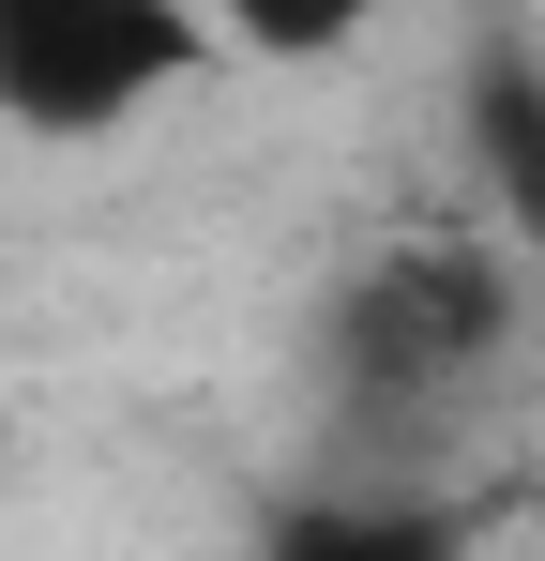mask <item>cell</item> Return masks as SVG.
Wrapping results in <instances>:
<instances>
[{
    "label": "cell",
    "instance_id": "4",
    "mask_svg": "<svg viewBox=\"0 0 545 561\" xmlns=\"http://www.w3.org/2000/svg\"><path fill=\"white\" fill-rule=\"evenodd\" d=\"M272 561H454V547H440V516H409V501H318V516H288Z\"/></svg>",
    "mask_w": 545,
    "mask_h": 561
},
{
    "label": "cell",
    "instance_id": "3",
    "mask_svg": "<svg viewBox=\"0 0 545 561\" xmlns=\"http://www.w3.org/2000/svg\"><path fill=\"white\" fill-rule=\"evenodd\" d=\"M469 152H485V197H500V228H515V243H545V61H531V46H485Z\"/></svg>",
    "mask_w": 545,
    "mask_h": 561
},
{
    "label": "cell",
    "instance_id": "1",
    "mask_svg": "<svg viewBox=\"0 0 545 561\" xmlns=\"http://www.w3.org/2000/svg\"><path fill=\"white\" fill-rule=\"evenodd\" d=\"M182 77H197V15H152V0H15L0 15V122H31V137H121Z\"/></svg>",
    "mask_w": 545,
    "mask_h": 561
},
{
    "label": "cell",
    "instance_id": "2",
    "mask_svg": "<svg viewBox=\"0 0 545 561\" xmlns=\"http://www.w3.org/2000/svg\"><path fill=\"white\" fill-rule=\"evenodd\" d=\"M500 319H515V274H500V243H469V228H425V243H379L349 288V319H334V365L363 394H440L500 350Z\"/></svg>",
    "mask_w": 545,
    "mask_h": 561
}]
</instances>
